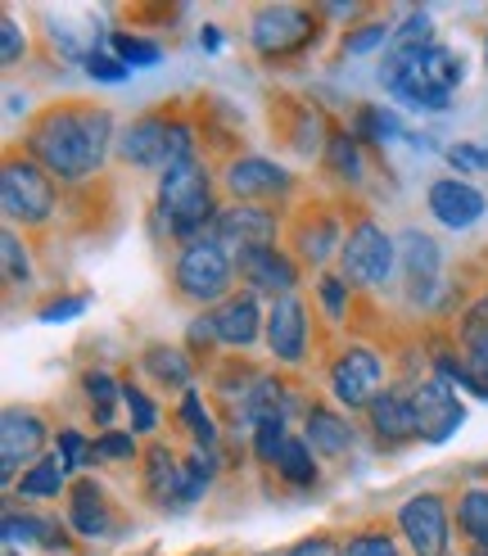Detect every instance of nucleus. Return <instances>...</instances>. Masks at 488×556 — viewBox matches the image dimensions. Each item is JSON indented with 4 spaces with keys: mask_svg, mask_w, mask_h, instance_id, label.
Instances as JSON below:
<instances>
[{
    "mask_svg": "<svg viewBox=\"0 0 488 556\" xmlns=\"http://www.w3.org/2000/svg\"><path fill=\"white\" fill-rule=\"evenodd\" d=\"M325 23H321V10H304V5H258L249 14V46L262 64L271 68H285L294 60L321 41Z\"/></svg>",
    "mask_w": 488,
    "mask_h": 556,
    "instance_id": "20e7f679",
    "label": "nucleus"
},
{
    "mask_svg": "<svg viewBox=\"0 0 488 556\" xmlns=\"http://www.w3.org/2000/svg\"><path fill=\"white\" fill-rule=\"evenodd\" d=\"M141 367L168 389H190V380H195V357H190L185 349H172V344H145L141 353Z\"/></svg>",
    "mask_w": 488,
    "mask_h": 556,
    "instance_id": "7c9ffc66",
    "label": "nucleus"
},
{
    "mask_svg": "<svg viewBox=\"0 0 488 556\" xmlns=\"http://www.w3.org/2000/svg\"><path fill=\"white\" fill-rule=\"evenodd\" d=\"M123 407H127V421H131V434H154L158 430V403L145 394L141 384L131 376L123 380Z\"/></svg>",
    "mask_w": 488,
    "mask_h": 556,
    "instance_id": "58836bf2",
    "label": "nucleus"
},
{
    "mask_svg": "<svg viewBox=\"0 0 488 556\" xmlns=\"http://www.w3.org/2000/svg\"><path fill=\"white\" fill-rule=\"evenodd\" d=\"M81 68H87V77H91V81H108V87H118V81H127V77H131V68H127V64H123L108 46H95V50H91V60L81 64Z\"/></svg>",
    "mask_w": 488,
    "mask_h": 556,
    "instance_id": "49530a36",
    "label": "nucleus"
},
{
    "mask_svg": "<svg viewBox=\"0 0 488 556\" xmlns=\"http://www.w3.org/2000/svg\"><path fill=\"white\" fill-rule=\"evenodd\" d=\"M267 349L281 367L308 363V303L298 294H285L267 308Z\"/></svg>",
    "mask_w": 488,
    "mask_h": 556,
    "instance_id": "6ab92c4d",
    "label": "nucleus"
},
{
    "mask_svg": "<svg viewBox=\"0 0 488 556\" xmlns=\"http://www.w3.org/2000/svg\"><path fill=\"white\" fill-rule=\"evenodd\" d=\"M231 286H235V258L213 236H204L195 244H181V254L172 263L177 299L195 303V308H204V303H227L235 294Z\"/></svg>",
    "mask_w": 488,
    "mask_h": 556,
    "instance_id": "423d86ee",
    "label": "nucleus"
},
{
    "mask_svg": "<svg viewBox=\"0 0 488 556\" xmlns=\"http://www.w3.org/2000/svg\"><path fill=\"white\" fill-rule=\"evenodd\" d=\"M466 81V54L452 46H429L412 64L385 68L380 64V87H385L402 109H421V114H444L452 104V91Z\"/></svg>",
    "mask_w": 488,
    "mask_h": 556,
    "instance_id": "f03ea898",
    "label": "nucleus"
},
{
    "mask_svg": "<svg viewBox=\"0 0 488 556\" xmlns=\"http://www.w3.org/2000/svg\"><path fill=\"white\" fill-rule=\"evenodd\" d=\"M177 484H181V457L163 439H154L141 453V489L154 507H168L177 503Z\"/></svg>",
    "mask_w": 488,
    "mask_h": 556,
    "instance_id": "393cba45",
    "label": "nucleus"
},
{
    "mask_svg": "<svg viewBox=\"0 0 488 556\" xmlns=\"http://www.w3.org/2000/svg\"><path fill=\"white\" fill-rule=\"evenodd\" d=\"M5 556H18V552H14V547H5Z\"/></svg>",
    "mask_w": 488,
    "mask_h": 556,
    "instance_id": "4d7b16f0",
    "label": "nucleus"
},
{
    "mask_svg": "<svg viewBox=\"0 0 488 556\" xmlns=\"http://www.w3.org/2000/svg\"><path fill=\"white\" fill-rule=\"evenodd\" d=\"M398 267H402V290L412 303H421V308H429L434 294H439V276H444V249L434 236L425 231H402L398 236Z\"/></svg>",
    "mask_w": 488,
    "mask_h": 556,
    "instance_id": "4468645a",
    "label": "nucleus"
},
{
    "mask_svg": "<svg viewBox=\"0 0 488 556\" xmlns=\"http://www.w3.org/2000/svg\"><path fill=\"white\" fill-rule=\"evenodd\" d=\"M344 556H402V547L385 525H362V530L344 543Z\"/></svg>",
    "mask_w": 488,
    "mask_h": 556,
    "instance_id": "ea45409f",
    "label": "nucleus"
},
{
    "mask_svg": "<svg viewBox=\"0 0 488 556\" xmlns=\"http://www.w3.org/2000/svg\"><path fill=\"white\" fill-rule=\"evenodd\" d=\"M0 254H5V281L14 290L33 286V258H27V249H23V240H18L14 227H5V236H0Z\"/></svg>",
    "mask_w": 488,
    "mask_h": 556,
    "instance_id": "a19ab883",
    "label": "nucleus"
},
{
    "mask_svg": "<svg viewBox=\"0 0 488 556\" xmlns=\"http://www.w3.org/2000/svg\"><path fill=\"white\" fill-rule=\"evenodd\" d=\"M325 380H331V394L339 407L348 412H367L380 394H385V357H380L371 344H344L331 367H325Z\"/></svg>",
    "mask_w": 488,
    "mask_h": 556,
    "instance_id": "6e6552de",
    "label": "nucleus"
},
{
    "mask_svg": "<svg viewBox=\"0 0 488 556\" xmlns=\"http://www.w3.org/2000/svg\"><path fill=\"white\" fill-rule=\"evenodd\" d=\"M54 453L64 457L68 470H81V466H91L95 462V439H87L81 430H60V439H54Z\"/></svg>",
    "mask_w": 488,
    "mask_h": 556,
    "instance_id": "c03bdc74",
    "label": "nucleus"
},
{
    "mask_svg": "<svg viewBox=\"0 0 488 556\" xmlns=\"http://www.w3.org/2000/svg\"><path fill=\"white\" fill-rule=\"evenodd\" d=\"M114 141H118L114 114L91 100H54V104L37 109L23 131V150L33 154L50 177H60L68 186L91 181L104 168V154Z\"/></svg>",
    "mask_w": 488,
    "mask_h": 556,
    "instance_id": "f257e3e1",
    "label": "nucleus"
},
{
    "mask_svg": "<svg viewBox=\"0 0 488 556\" xmlns=\"http://www.w3.org/2000/svg\"><path fill=\"white\" fill-rule=\"evenodd\" d=\"M321 163H325V173H331L335 181H344V186H362V177H367L362 141H358V136H352L348 127H335V131H331Z\"/></svg>",
    "mask_w": 488,
    "mask_h": 556,
    "instance_id": "c85d7f7f",
    "label": "nucleus"
},
{
    "mask_svg": "<svg viewBox=\"0 0 488 556\" xmlns=\"http://www.w3.org/2000/svg\"><path fill=\"white\" fill-rule=\"evenodd\" d=\"M0 208L5 217L23 222V231H41L60 213V186L27 150H10L5 168H0Z\"/></svg>",
    "mask_w": 488,
    "mask_h": 556,
    "instance_id": "39448f33",
    "label": "nucleus"
},
{
    "mask_svg": "<svg viewBox=\"0 0 488 556\" xmlns=\"http://www.w3.org/2000/svg\"><path fill=\"white\" fill-rule=\"evenodd\" d=\"M312 443L304 434H290L285 439V448L277 457V476L290 484V489H312L317 484V462H312Z\"/></svg>",
    "mask_w": 488,
    "mask_h": 556,
    "instance_id": "72a5a7b5",
    "label": "nucleus"
},
{
    "mask_svg": "<svg viewBox=\"0 0 488 556\" xmlns=\"http://www.w3.org/2000/svg\"><path fill=\"white\" fill-rule=\"evenodd\" d=\"M285 556H344V547L331 534H308L304 543H294Z\"/></svg>",
    "mask_w": 488,
    "mask_h": 556,
    "instance_id": "603ef678",
    "label": "nucleus"
},
{
    "mask_svg": "<svg viewBox=\"0 0 488 556\" xmlns=\"http://www.w3.org/2000/svg\"><path fill=\"white\" fill-rule=\"evenodd\" d=\"M457 530L466 547L488 552V484H471L457 493Z\"/></svg>",
    "mask_w": 488,
    "mask_h": 556,
    "instance_id": "2f4dec72",
    "label": "nucleus"
},
{
    "mask_svg": "<svg viewBox=\"0 0 488 556\" xmlns=\"http://www.w3.org/2000/svg\"><path fill=\"white\" fill-rule=\"evenodd\" d=\"M367 426L375 434V443L385 453L402 448V443L421 439L416 430V403H412V384H389L371 407H367Z\"/></svg>",
    "mask_w": 488,
    "mask_h": 556,
    "instance_id": "aec40b11",
    "label": "nucleus"
},
{
    "mask_svg": "<svg viewBox=\"0 0 488 556\" xmlns=\"http://www.w3.org/2000/svg\"><path fill=\"white\" fill-rule=\"evenodd\" d=\"M208 317L217 326V336H222V344H231V349H254L267 336V313L258 308V299L249 290L244 294L235 290L227 303H217Z\"/></svg>",
    "mask_w": 488,
    "mask_h": 556,
    "instance_id": "5701e85b",
    "label": "nucleus"
},
{
    "mask_svg": "<svg viewBox=\"0 0 488 556\" xmlns=\"http://www.w3.org/2000/svg\"><path fill=\"white\" fill-rule=\"evenodd\" d=\"M46 439L50 421L37 407H5V416H0V476H5V484H14L23 462L33 466L46 457Z\"/></svg>",
    "mask_w": 488,
    "mask_h": 556,
    "instance_id": "9b49d317",
    "label": "nucleus"
},
{
    "mask_svg": "<svg viewBox=\"0 0 488 556\" xmlns=\"http://www.w3.org/2000/svg\"><path fill=\"white\" fill-rule=\"evenodd\" d=\"M23 54H27V33L18 27L14 14H5V18H0V64H5V68H18V64H23Z\"/></svg>",
    "mask_w": 488,
    "mask_h": 556,
    "instance_id": "09e8293b",
    "label": "nucleus"
},
{
    "mask_svg": "<svg viewBox=\"0 0 488 556\" xmlns=\"http://www.w3.org/2000/svg\"><path fill=\"white\" fill-rule=\"evenodd\" d=\"M394 18L389 14H380V18H367L358 27H348V33L339 37V54H371V50H389L394 41Z\"/></svg>",
    "mask_w": 488,
    "mask_h": 556,
    "instance_id": "e433bc0d",
    "label": "nucleus"
},
{
    "mask_svg": "<svg viewBox=\"0 0 488 556\" xmlns=\"http://www.w3.org/2000/svg\"><path fill=\"white\" fill-rule=\"evenodd\" d=\"M398 534L412 547V556H448L452 543V511L444 503V493H412L398 507Z\"/></svg>",
    "mask_w": 488,
    "mask_h": 556,
    "instance_id": "1a4fd4ad",
    "label": "nucleus"
},
{
    "mask_svg": "<svg viewBox=\"0 0 488 556\" xmlns=\"http://www.w3.org/2000/svg\"><path fill=\"white\" fill-rule=\"evenodd\" d=\"M177 416L185 421L190 439H195V448H204V453H213V448H217V421H213V412L204 407L200 389H185V394H181V407H177Z\"/></svg>",
    "mask_w": 488,
    "mask_h": 556,
    "instance_id": "4c0bfd02",
    "label": "nucleus"
},
{
    "mask_svg": "<svg viewBox=\"0 0 488 556\" xmlns=\"http://www.w3.org/2000/svg\"><path fill=\"white\" fill-rule=\"evenodd\" d=\"M484 64H488V46H484Z\"/></svg>",
    "mask_w": 488,
    "mask_h": 556,
    "instance_id": "13d9d810",
    "label": "nucleus"
},
{
    "mask_svg": "<svg viewBox=\"0 0 488 556\" xmlns=\"http://www.w3.org/2000/svg\"><path fill=\"white\" fill-rule=\"evenodd\" d=\"M412 403H416V430L425 443H448L461 430V421H466V403L457 399V384L444 376L416 380Z\"/></svg>",
    "mask_w": 488,
    "mask_h": 556,
    "instance_id": "ddd939ff",
    "label": "nucleus"
},
{
    "mask_svg": "<svg viewBox=\"0 0 488 556\" xmlns=\"http://www.w3.org/2000/svg\"><path fill=\"white\" fill-rule=\"evenodd\" d=\"M271 131L294 150V154H325V114L312 100H298V96H277L271 100Z\"/></svg>",
    "mask_w": 488,
    "mask_h": 556,
    "instance_id": "a211bd4d",
    "label": "nucleus"
},
{
    "mask_svg": "<svg viewBox=\"0 0 488 556\" xmlns=\"http://www.w3.org/2000/svg\"><path fill=\"white\" fill-rule=\"evenodd\" d=\"M141 457V443L131 430H104L95 434V462H136Z\"/></svg>",
    "mask_w": 488,
    "mask_h": 556,
    "instance_id": "37998d69",
    "label": "nucleus"
},
{
    "mask_svg": "<svg viewBox=\"0 0 488 556\" xmlns=\"http://www.w3.org/2000/svg\"><path fill=\"white\" fill-rule=\"evenodd\" d=\"M290 244H294V258L298 263L325 267L331 258H339L344 227H339V217L325 208V204H304V208L290 217Z\"/></svg>",
    "mask_w": 488,
    "mask_h": 556,
    "instance_id": "dca6fc26",
    "label": "nucleus"
},
{
    "mask_svg": "<svg viewBox=\"0 0 488 556\" xmlns=\"http://www.w3.org/2000/svg\"><path fill=\"white\" fill-rule=\"evenodd\" d=\"M285 439H290V421H262V426H254V457L277 470V457L285 448Z\"/></svg>",
    "mask_w": 488,
    "mask_h": 556,
    "instance_id": "79ce46f5",
    "label": "nucleus"
},
{
    "mask_svg": "<svg viewBox=\"0 0 488 556\" xmlns=\"http://www.w3.org/2000/svg\"><path fill=\"white\" fill-rule=\"evenodd\" d=\"M172 118L177 109H150L127 131H118V159L141 173H168V141H172Z\"/></svg>",
    "mask_w": 488,
    "mask_h": 556,
    "instance_id": "f8f14e48",
    "label": "nucleus"
},
{
    "mask_svg": "<svg viewBox=\"0 0 488 556\" xmlns=\"http://www.w3.org/2000/svg\"><path fill=\"white\" fill-rule=\"evenodd\" d=\"M217 200H213V177L204 168V159H190V163H177V168L163 173L158 181V217L168 222V231L181 240V244H195L213 231L217 222Z\"/></svg>",
    "mask_w": 488,
    "mask_h": 556,
    "instance_id": "7ed1b4c3",
    "label": "nucleus"
},
{
    "mask_svg": "<svg viewBox=\"0 0 488 556\" xmlns=\"http://www.w3.org/2000/svg\"><path fill=\"white\" fill-rule=\"evenodd\" d=\"M91 308V290H77V294H54L50 303H41V321L60 326V321H73Z\"/></svg>",
    "mask_w": 488,
    "mask_h": 556,
    "instance_id": "de8ad7c7",
    "label": "nucleus"
},
{
    "mask_svg": "<svg viewBox=\"0 0 488 556\" xmlns=\"http://www.w3.org/2000/svg\"><path fill=\"white\" fill-rule=\"evenodd\" d=\"M200 46H204V50H217V46H222V33H217L213 23H204V27H200Z\"/></svg>",
    "mask_w": 488,
    "mask_h": 556,
    "instance_id": "864d4df0",
    "label": "nucleus"
},
{
    "mask_svg": "<svg viewBox=\"0 0 488 556\" xmlns=\"http://www.w3.org/2000/svg\"><path fill=\"white\" fill-rule=\"evenodd\" d=\"M64 489H68V466L60 453H46L14 480V497H27V503H46V497H60Z\"/></svg>",
    "mask_w": 488,
    "mask_h": 556,
    "instance_id": "cd10ccee",
    "label": "nucleus"
},
{
    "mask_svg": "<svg viewBox=\"0 0 488 556\" xmlns=\"http://www.w3.org/2000/svg\"><path fill=\"white\" fill-rule=\"evenodd\" d=\"M466 556H488V552H479V547H471V552H466Z\"/></svg>",
    "mask_w": 488,
    "mask_h": 556,
    "instance_id": "6e6d98bb",
    "label": "nucleus"
},
{
    "mask_svg": "<svg viewBox=\"0 0 488 556\" xmlns=\"http://www.w3.org/2000/svg\"><path fill=\"white\" fill-rule=\"evenodd\" d=\"M444 159L452 163L457 173H488V150L475 146V141H457V146H448Z\"/></svg>",
    "mask_w": 488,
    "mask_h": 556,
    "instance_id": "8fccbe9b",
    "label": "nucleus"
},
{
    "mask_svg": "<svg viewBox=\"0 0 488 556\" xmlns=\"http://www.w3.org/2000/svg\"><path fill=\"white\" fill-rule=\"evenodd\" d=\"M348 281L344 276H335V271H321V281H317V299H321V308H325V317L331 321H344L348 317Z\"/></svg>",
    "mask_w": 488,
    "mask_h": 556,
    "instance_id": "a18cd8bd",
    "label": "nucleus"
},
{
    "mask_svg": "<svg viewBox=\"0 0 488 556\" xmlns=\"http://www.w3.org/2000/svg\"><path fill=\"white\" fill-rule=\"evenodd\" d=\"M68 525H73L77 539H114V530H118L114 497H108V489L95 484L91 476L68 484Z\"/></svg>",
    "mask_w": 488,
    "mask_h": 556,
    "instance_id": "412c9836",
    "label": "nucleus"
},
{
    "mask_svg": "<svg viewBox=\"0 0 488 556\" xmlns=\"http://www.w3.org/2000/svg\"><path fill=\"white\" fill-rule=\"evenodd\" d=\"M227 190L235 194V204H267V200H285L294 190V173H285L277 159L262 154H235L222 173Z\"/></svg>",
    "mask_w": 488,
    "mask_h": 556,
    "instance_id": "2eb2a0df",
    "label": "nucleus"
},
{
    "mask_svg": "<svg viewBox=\"0 0 488 556\" xmlns=\"http://www.w3.org/2000/svg\"><path fill=\"white\" fill-rule=\"evenodd\" d=\"M104 46L114 50L127 68H154L163 60V41L141 37V33H127V27H114V33L104 37Z\"/></svg>",
    "mask_w": 488,
    "mask_h": 556,
    "instance_id": "f704fd0d",
    "label": "nucleus"
},
{
    "mask_svg": "<svg viewBox=\"0 0 488 556\" xmlns=\"http://www.w3.org/2000/svg\"><path fill=\"white\" fill-rule=\"evenodd\" d=\"M304 439L312 443V453L317 457H344L348 448H352V426L344 421V416L331 407V403H321V399H312L308 407H304Z\"/></svg>",
    "mask_w": 488,
    "mask_h": 556,
    "instance_id": "b1692460",
    "label": "nucleus"
},
{
    "mask_svg": "<svg viewBox=\"0 0 488 556\" xmlns=\"http://www.w3.org/2000/svg\"><path fill=\"white\" fill-rule=\"evenodd\" d=\"M394 263H398L394 236L367 213L352 217L348 231H344V249H339V276L344 281L362 286V290H380L394 276Z\"/></svg>",
    "mask_w": 488,
    "mask_h": 556,
    "instance_id": "0eeeda50",
    "label": "nucleus"
},
{
    "mask_svg": "<svg viewBox=\"0 0 488 556\" xmlns=\"http://www.w3.org/2000/svg\"><path fill=\"white\" fill-rule=\"evenodd\" d=\"M81 394H87V403H91V416H95L100 434L114 430V416H118V403H123V380H114L108 371L95 367V371L81 376Z\"/></svg>",
    "mask_w": 488,
    "mask_h": 556,
    "instance_id": "473e14b6",
    "label": "nucleus"
},
{
    "mask_svg": "<svg viewBox=\"0 0 488 556\" xmlns=\"http://www.w3.org/2000/svg\"><path fill=\"white\" fill-rule=\"evenodd\" d=\"M5 543H27V547H46V552H68L73 539L54 516H37V511H5Z\"/></svg>",
    "mask_w": 488,
    "mask_h": 556,
    "instance_id": "bb28decb",
    "label": "nucleus"
},
{
    "mask_svg": "<svg viewBox=\"0 0 488 556\" xmlns=\"http://www.w3.org/2000/svg\"><path fill=\"white\" fill-rule=\"evenodd\" d=\"M213 476H217V457H213V453H204V448L185 453V457H181V484H177V503H181V507L200 503V497H204V489L213 484Z\"/></svg>",
    "mask_w": 488,
    "mask_h": 556,
    "instance_id": "c9c22d12",
    "label": "nucleus"
},
{
    "mask_svg": "<svg viewBox=\"0 0 488 556\" xmlns=\"http://www.w3.org/2000/svg\"><path fill=\"white\" fill-rule=\"evenodd\" d=\"M217 344H222V336H217L213 317H195V321H190V330H185V353L190 357H208Z\"/></svg>",
    "mask_w": 488,
    "mask_h": 556,
    "instance_id": "3c124183",
    "label": "nucleus"
},
{
    "mask_svg": "<svg viewBox=\"0 0 488 556\" xmlns=\"http://www.w3.org/2000/svg\"><path fill=\"white\" fill-rule=\"evenodd\" d=\"M235 276L249 286V294H267L271 303L285 299V294H298V258L285 254L281 244L235 254Z\"/></svg>",
    "mask_w": 488,
    "mask_h": 556,
    "instance_id": "f3484780",
    "label": "nucleus"
},
{
    "mask_svg": "<svg viewBox=\"0 0 488 556\" xmlns=\"http://www.w3.org/2000/svg\"><path fill=\"white\" fill-rule=\"evenodd\" d=\"M5 100H10V114H18V109H27V96H18V91H10Z\"/></svg>",
    "mask_w": 488,
    "mask_h": 556,
    "instance_id": "5fc2aeb1",
    "label": "nucleus"
},
{
    "mask_svg": "<svg viewBox=\"0 0 488 556\" xmlns=\"http://www.w3.org/2000/svg\"><path fill=\"white\" fill-rule=\"evenodd\" d=\"M425 208H429L434 222H444V227L466 231V227H475V222L484 217L488 200H484V190L471 186V181L439 177V181H429V190H425Z\"/></svg>",
    "mask_w": 488,
    "mask_h": 556,
    "instance_id": "4be33fe9",
    "label": "nucleus"
},
{
    "mask_svg": "<svg viewBox=\"0 0 488 556\" xmlns=\"http://www.w3.org/2000/svg\"><path fill=\"white\" fill-rule=\"evenodd\" d=\"M285 231V222L277 208H267V204H227L222 213H217L213 222V240L227 249V254H244V249H267V244H277Z\"/></svg>",
    "mask_w": 488,
    "mask_h": 556,
    "instance_id": "9d476101",
    "label": "nucleus"
},
{
    "mask_svg": "<svg viewBox=\"0 0 488 556\" xmlns=\"http://www.w3.org/2000/svg\"><path fill=\"white\" fill-rule=\"evenodd\" d=\"M348 131L358 136L362 146H375V150H385L389 141H398V136H412L402 127V118L394 114V109H385V104H358V109H352Z\"/></svg>",
    "mask_w": 488,
    "mask_h": 556,
    "instance_id": "c756f323",
    "label": "nucleus"
},
{
    "mask_svg": "<svg viewBox=\"0 0 488 556\" xmlns=\"http://www.w3.org/2000/svg\"><path fill=\"white\" fill-rule=\"evenodd\" d=\"M429 46H439V27H434V14L429 10H407L402 23L394 27V41L385 50V68H398V64H412L416 54H425Z\"/></svg>",
    "mask_w": 488,
    "mask_h": 556,
    "instance_id": "a878e982",
    "label": "nucleus"
}]
</instances>
